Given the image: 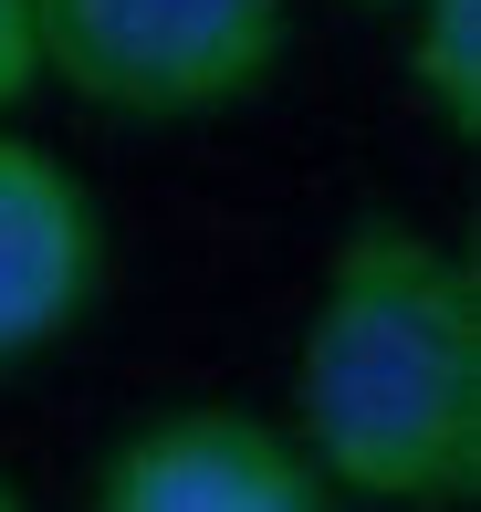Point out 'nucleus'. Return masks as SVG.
I'll list each match as a JSON object with an SVG mask.
<instances>
[{
	"label": "nucleus",
	"instance_id": "2",
	"mask_svg": "<svg viewBox=\"0 0 481 512\" xmlns=\"http://www.w3.org/2000/svg\"><path fill=\"white\" fill-rule=\"evenodd\" d=\"M283 32L293 0H32L42 84L136 126L251 105L283 63Z\"/></svg>",
	"mask_w": 481,
	"mask_h": 512
},
{
	"label": "nucleus",
	"instance_id": "3",
	"mask_svg": "<svg viewBox=\"0 0 481 512\" xmlns=\"http://www.w3.org/2000/svg\"><path fill=\"white\" fill-rule=\"evenodd\" d=\"M84 512H335V492L293 450V429L199 398V408H168L147 429H126L105 450Z\"/></svg>",
	"mask_w": 481,
	"mask_h": 512
},
{
	"label": "nucleus",
	"instance_id": "4",
	"mask_svg": "<svg viewBox=\"0 0 481 512\" xmlns=\"http://www.w3.org/2000/svg\"><path fill=\"white\" fill-rule=\"evenodd\" d=\"M105 293V209L53 147L0 126V366L53 356Z\"/></svg>",
	"mask_w": 481,
	"mask_h": 512
},
{
	"label": "nucleus",
	"instance_id": "7",
	"mask_svg": "<svg viewBox=\"0 0 481 512\" xmlns=\"http://www.w3.org/2000/svg\"><path fill=\"white\" fill-rule=\"evenodd\" d=\"M0 512H21V492H11V481H0Z\"/></svg>",
	"mask_w": 481,
	"mask_h": 512
},
{
	"label": "nucleus",
	"instance_id": "6",
	"mask_svg": "<svg viewBox=\"0 0 481 512\" xmlns=\"http://www.w3.org/2000/svg\"><path fill=\"white\" fill-rule=\"evenodd\" d=\"M42 84V53H32V0H0V126H11V105Z\"/></svg>",
	"mask_w": 481,
	"mask_h": 512
},
{
	"label": "nucleus",
	"instance_id": "5",
	"mask_svg": "<svg viewBox=\"0 0 481 512\" xmlns=\"http://www.w3.org/2000/svg\"><path fill=\"white\" fill-rule=\"evenodd\" d=\"M408 95L450 136H481V0H408Z\"/></svg>",
	"mask_w": 481,
	"mask_h": 512
},
{
	"label": "nucleus",
	"instance_id": "1",
	"mask_svg": "<svg viewBox=\"0 0 481 512\" xmlns=\"http://www.w3.org/2000/svg\"><path fill=\"white\" fill-rule=\"evenodd\" d=\"M293 450L366 512H471L481 492V272L408 220L325 251L293 345Z\"/></svg>",
	"mask_w": 481,
	"mask_h": 512
}]
</instances>
